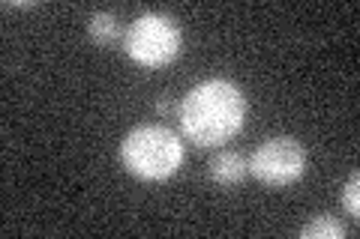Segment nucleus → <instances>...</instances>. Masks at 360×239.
<instances>
[{
	"label": "nucleus",
	"instance_id": "f257e3e1",
	"mask_svg": "<svg viewBox=\"0 0 360 239\" xmlns=\"http://www.w3.org/2000/svg\"><path fill=\"white\" fill-rule=\"evenodd\" d=\"M180 132L198 150H219L240 132L246 117V99L238 84L225 78L195 84L180 102Z\"/></svg>",
	"mask_w": 360,
	"mask_h": 239
},
{
	"label": "nucleus",
	"instance_id": "f03ea898",
	"mask_svg": "<svg viewBox=\"0 0 360 239\" xmlns=\"http://www.w3.org/2000/svg\"><path fill=\"white\" fill-rule=\"evenodd\" d=\"M120 162L139 179H168L184 165V144L172 129L156 123L135 126L120 144Z\"/></svg>",
	"mask_w": 360,
	"mask_h": 239
},
{
	"label": "nucleus",
	"instance_id": "7ed1b4c3",
	"mask_svg": "<svg viewBox=\"0 0 360 239\" xmlns=\"http://www.w3.org/2000/svg\"><path fill=\"white\" fill-rule=\"evenodd\" d=\"M123 51L141 69H162L184 51V33L172 15L148 13L132 21V27L123 36Z\"/></svg>",
	"mask_w": 360,
	"mask_h": 239
},
{
	"label": "nucleus",
	"instance_id": "20e7f679",
	"mask_svg": "<svg viewBox=\"0 0 360 239\" xmlns=\"http://www.w3.org/2000/svg\"><path fill=\"white\" fill-rule=\"evenodd\" d=\"M250 174L264 186L283 189L291 186L307 174V146L297 138L279 135L258 144V150L250 158Z\"/></svg>",
	"mask_w": 360,
	"mask_h": 239
},
{
	"label": "nucleus",
	"instance_id": "39448f33",
	"mask_svg": "<svg viewBox=\"0 0 360 239\" xmlns=\"http://www.w3.org/2000/svg\"><path fill=\"white\" fill-rule=\"evenodd\" d=\"M207 170H210L213 183L229 189V186H240L246 179V174H250V162H246L240 153H234V150H219L217 156L210 158Z\"/></svg>",
	"mask_w": 360,
	"mask_h": 239
},
{
	"label": "nucleus",
	"instance_id": "423d86ee",
	"mask_svg": "<svg viewBox=\"0 0 360 239\" xmlns=\"http://www.w3.org/2000/svg\"><path fill=\"white\" fill-rule=\"evenodd\" d=\"M87 36L99 48H111L120 42V21L115 13H94L87 21Z\"/></svg>",
	"mask_w": 360,
	"mask_h": 239
},
{
	"label": "nucleus",
	"instance_id": "0eeeda50",
	"mask_svg": "<svg viewBox=\"0 0 360 239\" xmlns=\"http://www.w3.org/2000/svg\"><path fill=\"white\" fill-rule=\"evenodd\" d=\"M300 236L303 239H342L345 227L336 219H330V215H315L307 227H300Z\"/></svg>",
	"mask_w": 360,
	"mask_h": 239
},
{
	"label": "nucleus",
	"instance_id": "6e6552de",
	"mask_svg": "<svg viewBox=\"0 0 360 239\" xmlns=\"http://www.w3.org/2000/svg\"><path fill=\"white\" fill-rule=\"evenodd\" d=\"M342 207L352 219L360 215V177L357 174H352V179H348L345 189H342Z\"/></svg>",
	"mask_w": 360,
	"mask_h": 239
},
{
	"label": "nucleus",
	"instance_id": "1a4fd4ad",
	"mask_svg": "<svg viewBox=\"0 0 360 239\" xmlns=\"http://www.w3.org/2000/svg\"><path fill=\"white\" fill-rule=\"evenodd\" d=\"M172 111H180V105H172V99H165V96H160L156 99V114H172Z\"/></svg>",
	"mask_w": 360,
	"mask_h": 239
}]
</instances>
